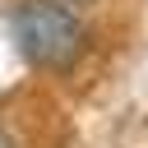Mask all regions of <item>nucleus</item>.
Wrapping results in <instances>:
<instances>
[{
	"instance_id": "f257e3e1",
	"label": "nucleus",
	"mask_w": 148,
	"mask_h": 148,
	"mask_svg": "<svg viewBox=\"0 0 148 148\" xmlns=\"http://www.w3.org/2000/svg\"><path fill=\"white\" fill-rule=\"evenodd\" d=\"M14 42L42 69H65L83 51V23L60 0H23L14 9Z\"/></svg>"
},
{
	"instance_id": "f03ea898",
	"label": "nucleus",
	"mask_w": 148,
	"mask_h": 148,
	"mask_svg": "<svg viewBox=\"0 0 148 148\" xmlns=\"http://www.w3.org/2000/svg\"><path fill=\"white\" fill-rule=\"evenodd\" d=\"M0 148H14V143H9V139H5V134H0Z\"/></svg>"
}]
</instances>
